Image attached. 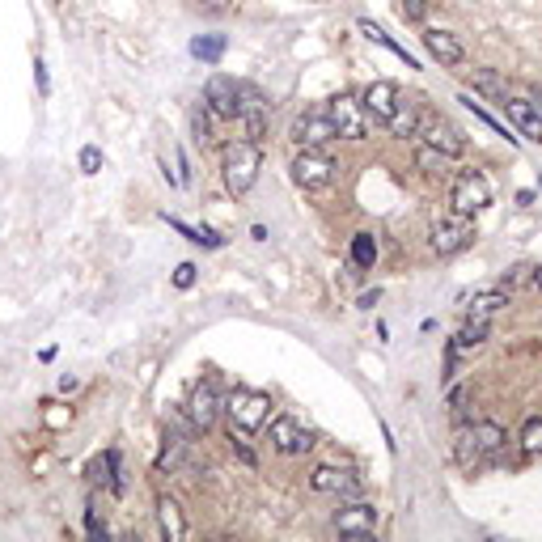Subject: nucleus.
I'll return each mask as SVG.
<instances>
[{"mask_svg":"<svg viewBox=\"0 0 542 542\" xmlns=\"http://www.w3.org/2000/svg\"><path fill=\"white\" fill-rule=\"evenodd\" d=\"M508 449V432L492 419H470V424H457V437H454V457L462 462L467 470L492 462Z\"/></svg>","mask_w":542,"mask_h":542,"instance_id":"nucleus-1","label":"nucleus"},{"mask_svg":"<svg viewBox=\"0 0 542 542\" xmlns=\"http://www.w3.org/2000/svg\"><path fill=\"white\" fill-rule=\"evenodd\" d=\"M259 170H263V148L259 140H234L225 145L221 153V178H225V191L229 196H246L250 186L259 183Z\"/></svg>","mask_w":542,"mask_h":542,"instance_id":"nucleus-2","label":"nucleus"},{"mask_svg":"<svg viewBox=\"0 0 542 542\" xmlns=\"http://www.w3.org/2000/svg\"><path fill=\"white\" fill-rule=\"evenodd\" d=\"M225 419H229V428L250 437V432L267 428L271 419V398L263 390H234V395L225 398Z\"/></svg>","mask_w":542,"mask_h":542,"instance_id":"nucleus-3","label":"nucleus"},{"mask_svg":"<svg viewBox=\"0 0 542 542\" xmlns=\"http://www.w3.org/2000/svg\"><path fill=\"white\" fill-rule=\"evenodd\" d=\"M470 242H475V221H470L467 212H449V216H441V221L428 229V246H432V255H441V259L462 255Z\"/></svg>","mask_w":542,"mask_h":542,"instance_id":"nucleus-4","label":"nucleus"},{"mask_svg":"<svg viewBox=\"0 0 542 542\" xmlns=\"http://www.w3.org/2000/svg\"><path fill=\"white\" fill-rule=\"evenodd\" d=\"M326 115H331L335 132H339V140H365L373 127L369 111L360 106L356 94H335V98H326Z\"/></svg>","mask_w":542,"mask_h":542,"instance_id":"nucleus-5","label":"nucleus"},{"mask_svg":"<svg viewBox=\"0 0 542 542\" xmlns=\"http://www.w3.org/2000/svg\"><path fill=\"white\" fill-rule=\"evenodd\" d=\"M288 170H293V183L301 186V191H326V186L335 183V170H339V166H335L322 148H301Z\"/></svg>","mask_w":542,"mask_h":542,"instance_id":"nucleus-6","label":"nucleus"},{"mask_svg":"<svg viewBox=\"0 0 542 542\" xmlns=\"http://www.w3.org/2000/svg\"><path fill=\"white\" fill-rule=\"evenodd\" d=\"M267 445L284 457H301V454L314 449V432H309L296 416H276L267 424Z\"/></svg>","mask_w":542,"mask_h":542,"instance_id":"nucleus-7","label":"nucleus"},{"mask_svg":"<svg viewBox=\"0 0 542 542\" xmlns=\"http://www.w3.org/2000/svg\"><path fill=\"white\" fill-rule=\"evenodd\" d=\"M221 416H225L221 390H216L212 377H204V382L191 390V398H186V419H191V428H196V432H212Z\"/></svg>","mask_w":542,"mask_h":542,"instance_id":"nucleus-8","label":"nucleus"},{"mask_svg":"<svg viewBox=\"0 0 542 542\" xmlns=\"http://www.w3.org/2000/svg\"><path fill=\"white\" fill-rule=\"evenodd\" d=\"M416 136H419V145H428V148H437L441 157H462L467 153V136L457 132L449 119H441V115H424L419 119V127H416Z\"/></svg>","mask_w":542,"mask_h":542,"instance_id":"nucleus-9","label":"nucleus"},{"mask_svg":"<svg viewBox=\"0 0 542 542\" xmlns=\"http://www.w3.org/2000/svg\"><path fill=\"white\" fill-rule=\"evenodd\" d=\"M309 487L318 496H339V500L365 496V479H360V470H352V467H314Z\"/></svg>","mask_w":542,"mask_h":542,"instance_id":"nucleus-10","label":"nucleus"},{"mask_svg":"<svg viewBox=\"0 0 542 542\" xmlns=\"http://www.w3.org/2000/svg\"><path fill=\"white\" fill-rule=\"evenodd\" d=\"M449 204H454V212L475 216V212H483L487 204H492V183H487L483 174H475V170H462L454 178V186H449Z\"/></svg>","mask_w":542,"mask_h":542,"instance_id":"nucleus-11","label":"nucleus"},{"mask_svg":"<svg viewBox=\"0 0 542 542\" xmlns=\"http://www.w3.org/2000/svg\"><path fill=\"white\" fill-rule=\"evenodd\" d=\"M500 111L508 115V124L517 127L521 136L542 140V98L538 94H513V89H508V98L500 102Z\"/></svg>","mask_w":542,"mask_h":542,"instance_id":"nucleus-12","label":"nucleus"},{"mask_svg":"<svg viewBox=\"0 0 542 542\" xmlns=\"http://www.w3.org/2000/svg\"><path fill=\"white\" fill-rule=\"evenodd\" d=\"M204 106H208L216 119H237L242 115V81L234 76H208V85H204Z\"/></svg>","mask_w":542,"mask_h":542,"instance_id":"nucleus-13","label":"nucleus"},{"mask_svg":"<svg viewBox=\"0 0 542 542\" xmlns=\"http://www.w3.org/2000/svg\"><path fill=\"white\" fill-rule=\"evenodd\" d=\"M293 140H296V148H326L331 140H339L326 106H314V111L301 115V119L293 124Z\"/></svg>","mask_w":542,"mask_h":542,"instance_id":"nucleus-14","label":"nucleus"},{"mask_svg":"<svg viewBox=\"0 0 542 542\" xmlns=\"http://www.w3.org/2000/svg\"><path fill=\"white\" fill-rule=\"evenodd\" d=\"M356 98H360V106L369 111L373 124H390V115H395L398 102H403V89H398L395 81H369Z\"/></svg>","mask_w":542,"mask_h":542,"instance_id":"nucleus-15","label":"nucleus"},{"mask_svg":"<svg viewBox=\"0 0 542 542\" xmlns=\"http://www.w3.org/2000/svg\"><path fill=\"white\" fill-rule=\"evenodd\" d=\"M335 530L344 534V538H373V530H377V508L356 496L347 508L335 513Z\"/></svg>","mask_w":542,"mask_h":542,"instance_id":"nucleus-16","label":"nucleus"},{"mask_svg":"<svg viewBox=\"0 0 542 542\" xmlns=\"http://www.w3.org/2000/svg\"><path fill=\"white\" fill-rule=\"evenodd\" d=\"M487 344V322L483 318H467V326L449 339V347H445V360H449V377L457 373V360L462 356H475L479 347Z\"/></svg>","mask_w":542,"mask_h":542,"instance_id":"nucleus-17","label":"nucleus"},{"mask_svg":"<svg viewBox=\"0 0 542 542\" xmlns=\"http://www.w3.org/2000/svg\"><path fill=\"white\" fill-rule=\"evenodd\" d=\"M424 47H428V55H432V60H441L445 68H454V64L467 60L462 38L449 35V30H424Z\"/></svg>","mask_w":542,"mask_h":542,"instance_id":"nucleus-18","label":"nucleus"},{"mask_svg":"<svg viewBox=\"0 0 542 542\" xmlns=\"http://www.w3.org/2000/svg\"><path fill=\"white\" fill-rule=\"evenodd\" d=\"M157 530H161V538H170V542L186 538V513L174 496H161L157 500Z\"/></svg>","mask_w":542,"mask_h":542,"instance_id":"nucleus-19","label":"nucleus"},{"mask_svg":"<svg viewBox=\"0 0 542 542\" xmlns=\"http://www.w3.org/2000/svg\"><path fill=\"white\" fill-rule=\"evenodd\" d=\"M186 437L183 432H166V441H161V454H157V470L161 475H174V470L186 462Z\"/></svg>","mask_w":542,"mask_h":542,"instance_id":"nucleus-20","label":"nucleus"},{"mask_svg":"<svg viewBox=\"0 0 542 542\" xmlns=\"http://www.w3.org/2000/svg\"><path fill=\"white\" fill-rule=\"evenodd\" d=\"M505 306H508V293H505V288H483V293H475V301L467 306V314H470V318L492 322Z\"/></svg>","mask_w":542,"mask_h":542,"instance_id":"nucleus-21","label":"nucleus"},{"mask_svg":"<svg viewBox=\"0 0 542 542\" xmlns=\"http://www.w3.org/2000/svg\"><path fill=\"white\" fill-rule=\"evenodd\" d=\"M356 30H360V35H365V38H369V43H382V47H386V51H395V55H398V60H403V64H406V68H419V60H416V55H411V51H406V47H398L395 38L386 35L382 25H373V22H369V17H360V22H356Z\"/></svg>","mask_w":542,"mask_h":542,"instance_id":"nucleus-22","label":"nucleus"},{"mask_svg":"<svg viewBox=\"0 0 542 542\" xmlns=\"http://www.w3.org/2000/svg\"><path fill=\"white\" fill-rule=\"evenodd\" d=\"M419 119H424V111H419V102L416 98H403L398 102V111L390 115V132L395 136H416V127H419Z\"/></svg>","mask_w":542,"mask_h":542,"instance_id":"nucleus-23","label":"nucleus"},{"mask_svg":"<svg viewBox=\"0 0 542 542\" xmlns=\"http://www.w3.org/2000/svg\"><path fill=\"white\" fill-rule=\"evenodd\" d=\"M373 263H377V237H373V234H356V237H352V267L373 271Z\"/></svg>","mask_w":542,"mask_h":542,"instance_id":"nucleus-24","label":"nucleus"},{"mask_svg":"<svg viewBox=\"0 0 542 542\" xmlns=\"http://www.w3.org/2000/svg\"><path fill=\"white\" fill-rule=\"evenodd\" d=\"M521 449L530 457H542V416H534V419H526V428H521Z\"/></svg>","mask_w":542,"mask_h":542,"instance_id":"nucleus-25","label":"nucleus"},{"mask_svg":"<svg viewBox=\"0 0 542 542\" xmlns=\"http://www.w3.org/2000/svg\"><path fill=\"white\" fill-rule=\"evenodd\" d=\"M475 89H479V94H492L496 102L508 98V85H505V81H500L496 73H487V68H483V73H475Z\"/></svg>","mask_w":542,"mask_h":542,"instance_id":"nucleus-26","label":"nucleus"},{"mask_svg":"<svg viewBox=\"0 0 542 542\" xmlns=\"http://www.w3.org/2000/svg\"><path fill=\"white\" fill-rule=\"evenodd\" d=\"M416 166L424 174H445V166H449V157H441L437 148H428V145H419L416 148Z\"/></svg>","mask_w":542,"mask_h":542,"instance_id":"nucleus-27","label":"nucleus"},{"mask_svg":"<svg viewBox=\"0 0 542 542\" xmlns=\"http://www.w3.org/2000/svg\"><path fill=\"white\" fill-rule=\"evenodd\" d=\"M191 51H196L199 60L216 64V60L225 55V38H221V35H212V38H196V43H191Z\"/></svg>","mask_w":542,"mask_h":542,"instance_id":"nucleus-28","label":"nucleus"},{"mask_svg":"<svg viewBox=\"0 0 542 542\" xmlns=\"http://www.w3.org/2000/svg\"><path fill=\"white\" fill-rule=\"evenodd\" d=\"M457 102H462V106H467V111H475V115H479V119H483V124H487V127H492L496 136H505V140H517V136H508L505 127H500V124H496V119H492V115L483 111V102H479V98H470V94H462V98H457Z\"/></svg>","mask_w":542,"mask_h":542,"instance_id":"nucleus-29","label":"nucleus"},{"mask_svg":"<svg viewBox=\"0 0 542 542\" xmlns=\"http://www.w3.org/2000/svg\"><path fill=\"white\" fill-rule=\"evenodd\" d=\"M191 127H196V136H191V140H196L199 148H208V145H212V127H208V106H204V111H196V115H191Z\"/></svg>","mask_w":542,"mask_h":542,"instance_id":"nucleus-30","label":"nucleus"},{"mask_svg":"<svg viewBox=\"0 0 542 542\" xmlns=\"http://www.w3.org/2000/svg\"><path fill=\"white\" fill-rule=\"evenodd\" d=\"M85 530H89V538H106V521L98 517V505L89 500V508H85Z\"/></svg>","mask_w":542,"mask_h":542,"instance_id":"nucleus-31","label":"nucleus"},{"mask_svg":"<svg viewBox=\"0 0 542 542\" xmlns=\"http://www.w3.org/2000/svg\"><path fill=\"white\" fill-rule=\"evenodd\" d=\"M229 441H234V454L242 457L246 467H259V457H255V449H250V445L242 441V432H234V428H229Z\"/></svg>","mask_w":542,"mask_h":542,"instance_id":"nucleus-32","label":"nucleus"},{"mask_svg":"<svg viewBox=\"0 0 542 542\" xmlns=\"http://www.w3.org/2000/svg\"><path fill=\"white\" fill-rule=\"evenodd\" d=\"M81 170H85V174H98L102 170V148H94V145L81 148Z\"/></svg>","mask_w":542,"mask_h":542,"instance_id":"nucleus-33","label":"nucleus"},{"mask_svg":"<svg viewBox=\"0 0 542 542\" xmlns=\"http://www.w3.org/2000/svg\"><path fill=\"white\" fill-rule=\"evenodd\" d=\"M449 406H454V419L462 424V419H467V390H462V386L449 390Z\"/></svg>","mask_w":542,"mask_h":542,"instance_id":"nucleus-34","label":"nucleus"},{"mask_svg":"<svg viewBox=\"0 0 542 542\" xmlns=\"http://www.w3.org/2000/svg\"><path fill=\"white\" fill-rule=\"evenodd\" d=\"M196 263H178V271H174V284H178V288H191V284H196Z\"/></svg>","mask_w":542,"mask_h":542,"instance_id":"nucleus-35","label":"nucleus"},{"mask_svg":"<svg viewBox=\"0 0 542 542\" xmlns=\"http://www.w3.org/2000/svg\"><path fill=\"white\" fill-rule=\"evenodd\" d=\"M424 9H428L424 0H403V17H406V22H419V17H424Z\"/></svg>","mask_w":542,"mask_h":542,"instance_id":"nucleus-36","label":"nucleus"},{"mask_svg":"<svg viewBox=\"0 0 542 542\" xmlns=\"http://www.w3.org/2000/svg\"><path fill=\"white\" fill-rule=\"evenodd\" d=\"M35 76H38V89H43V94H47V64H43V60L35 64Z\"/></svg>","mask_w":542,"mask_h":542,"instance_id":"nucleus-37","label":"nucleus"},{"mask_svg":"<svg viewBox=\"0 0 542 542\" xmlns=\"http://www.w3.org/2000/svg\"><path fill=\"white\" fill-rule=\"evenodd\" d=\"M534 284H538V288H542V267H538V271H534Z\"/></svg>","mask_w":542,"mask_h":542,"instance_id":"nucleus-38","label":"nucleus"}]
</instances>
